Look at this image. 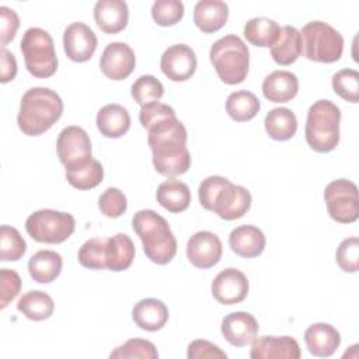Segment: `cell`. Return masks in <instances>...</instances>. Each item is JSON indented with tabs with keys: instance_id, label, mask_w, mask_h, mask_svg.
Returning <instances> with one entry per match:
<instances>
[{
	"instance_id": "obj_28",
	"label": "cell",
	"mask_w": 359,
	"mask_h": 359,
	"mask_svg": "<svg viewBox=\"0 0 359 359\" xmlns=\"http://www.w3.org/2000/svg\"><path fill=\"white\" fill-rule=\"evenodd\" d=\"M156 198L165 210L180 213L188 209L191 203V191L185 182L170 178L158 185Z\"/></svg>"
},
{
	"instance_id": "obj_17",
	"label": "cell",
	"mask_w": 359,
	"mask_h": 359,
	"mask_svg": "<svg viewBox=\"0 0 359 359\" xmlns=\"http://www.w3.org/2000/svg\"><path fill=\"white\" fill-rule=\"evenodd\" d=\"M300 356L297 341L289 335H265L251 342L250 358L252 359H299Z\"/></svg>"
},
{
	"instance_id": "obj_39",
	"label": "cell",
	"mask_w": 359,
	"mask_h": 359,
	"mask_svg": "<svg viewBox=\"0 0 359 359\" xmlns=\"http://www.w3.org/2000/svg\"><path fill=\"white\" fill-rule=\"evenodd\" d=\"M111 359H133V358H143V359H157L158 352L156 346L142 338H132L128 339L123 345L115 348L111 355Z\"/></svg>"
},
{
	"instance_id": "obj_10",
	"label": "cell",
	"mask_w": 359,
	"mask_h": 359,
	"mask_svg": "<svg viewBox=\"0 0 359 359\" xmlns=\"http://www.w3.org/2000/svg\"><path fill=\"white\" fill-rule=\"evenodd\" d=\"M328 215L338 223H353L359 217L358 187L345 178L331 181L324 191Z\"/></svg>"
},
{
	"instance_id": "obj_19",
	"label": "cell",
	"mask_w": 359,
	"mask_h": 359,
	"mask_svg": "<svg viewBox=\"0 0 359 359\" xmlns=\"http://www.w3.org/2000/svg\"><path fill=\"white\" fill-rule=\"evenodd\" d=\"M304 342L311 355L328 358L338 349L341 344V334L331 324L316 323L306 330Z\"/></svg>"
},
{
	"instance_id": "obj_7",
	"label": "cell",
	"mask_w": 359,
	"mask_h": 359,
	"mask_svg": "<svg viewBox=\"0 0 359 359\" xmlns=\"http://www.w3.org/2000/svg\"><path fill=\"white\" fill-rule=\"evenodd\" d=\"M302 53L320 63H334L344 52L342 35L324 21H310L300 31Z\"/></svg>"
},
{
	"instance_id": "obj_29",
	"label": "cell",
	"mask_w": 359,
	"mask_h": 359,
	"mask_svg": "<svg viewBox=\"0 0 359 359\" xmlns=\"http://www.w3.org/2000/svg\"><path fill=\"white\" fill-rule=\"evenodd\" d=\"M268 136L273 140H289L297 130V119L292 109L279 107L271 109L264 121Z\"/></svg>"
},
{
	"instance_id": "obj_38",
	"label": "cell",
	"mask_w": 359,
	"mask_h": 359,
	"mask_svg": "<svg viewBox=\"0 0 359 359\" xmlns=\"http://www.w3.org/2000/svg\"><path fill=\"white\" fill-rule=\"evenodd\" d=\"M332 90L342 100L359 102V73L355 69H342L332 76Z\"/></svg>"
},
{
	"instance_id": "obj_37",
	"label": "cell",
	"mask_w": 359,
	"mask_h": 359,
	"mask_svg": "<svg viewBox=\"0 0 359 359\" xmlns=\"http://www.w3.org/2000/svg\"><path fill=\"white\" fill-rule=\"evenodd\" d=\"M0 259L18 261L27 251V243L15 227L3 224L0 227Z\"/></svg>"
},
{
	"instance_id": "obj_41",
	"label": "cell",
	"mask_w": 359,
	"mask_h": 359,
	"mask_svg": "<svg viewBox=\"0 0 359 359\" xmlns=\"http://www.w3.org/2000/svg\"><path fill=\"white\" fill-rule=\"evenodd\" d=\"M98 208L107 217H119L126 212L128 201L123 192L115 187L107 188L98 198Z\"/></svg>"
},
{
	"instance_id": "obj_22",
	"label": "cell",
	"mask_w": 359,
	"mask_h": 359,
	"mask_svg": "<svg viewBox=\"0 0 359 359\" xmlns=\"http://www.w3.org/2000/svg\"><path fill=\"white\" fill-rule=\"evenodd\" d=\"M297 91L299 80L289 70H275L262 81V94L271 102H289Z\"/></svg>"
},
{
	"instance_id": "obj_16",
	"label": "cell",
	"mask_w": 359,
	"mask_h": 359,
	"mask_svg": "<svg viewBox=\"0 0 359 359\" xmlns=\"http://www.w3.org/2000/svg\"><path fill=\"white\" fill-rule=\"evenodd\" d=\"M223 254L220 238L212 231H198L187 243L188 261L201 269L215 266Z\"/></svg>"
},
{
	"instance_id": "obj_27",
	"label": "cell",
	"mask_w": 359,
	"mask_h": 359,
	"mask_svg": "<svg viewBox=\"0 0 359 359\" xmlns=\"http://www.w3.org/2000/svg\"><path fill=\"white\" fill-rule=\"evenodd\" d=\"M63 259L59 252L52 250H41L28 261V272L38 283H50L62 271Z\"/></svg>"
},
{
	"instance_id": "obj_21",
	"label": "cell",
	"mask_w": 359,
	"mask_h": 359,
	"mask_svg": "<svg viewBox=\"0 0 359 359\" xmlns=\"http://www.w3.org/2000/svg\"><path fill=\"white\" fill-rule=\"evenodd\" d=\"M266 240L261 229L251 224H243L231 230L229 245L233 252L243 258H255L265 248Z\"/></svg>"
},
{
	"instance_id": "obj_13",
	"label": "cell",
	"mask_w": 359,
	"mask_h": 359,
	"mask_svg": "<svg viewBox=\"0 0 359 359\" xmlns=\"http://www.w3.org/2000/svg\"><path fill=\"white\" fill-rule=\"evenodd\" d=\"M97 43L94 31L81 21L72 22L63 32L65 53L73 62L83 63L90 60L97 49Z\"/></svg>"
},
{
	"instance_id": "obj_18",
	"label": "cell",
	"mask_w": 359,
	"mask_h": 359,
	"mask_svg": "<svg viewBox=\"0 0 359 359\" xmlns=\"http://www.w3.org/2000/svg\"><path fill=\"white\" fill-rule=\"evenodd\" d=\"M222 334L233 346H245L258 335V323L255 317L247 311H236L227 314L222 321Z\"/></svg>"
},
{
	"instance_id": "obj_33",
	"label": "cell",
	"mask_w": 359,
	"mask_h": 359,
	"mask_svg": "<svg viewBox=\"0 0 359 359\" xmlns=\"http://www.w3.org/2000/svg\"><path fill=\"white\" fill-rule=\"evenodd\" d=\"M261 108L257 95L247 90L234 91L227 97L226 112L236 122H245L252 119Z\"/></svg>"
},
{
	"instance_id": "obj_6",
	"label": "cell",
	"mask_w": 359,
	"mask_h": 359,
	"mask_svg": "<svg viewBox=\"0 0 359 359\" xmlns=\"http://www.w3.org/2000/svg\"><path fill=\"white\" fill-rule=\"evenodd\" d=\"M209 57L223 83L234 86L243 83L247 77L250 50L240 36L230 34L217 39L210 46Z\"/></svg>"
},
{
	"instance_id": "obj_5",
	"label": "cell",
	"mask_w": 359,
	"mask_h": 359,
	"mask_svg": "<svg viewBox=\"0 0 359 359\" xmlns=\"http://www.w3.org/2000/svg\"><path fill=\"white\" fill-rule=\"evenodd\" d=\"M341 111L330 100L316 101L307 111L304 136L307 144L318 153L332 151L339 143Z\"/></svg>"
},
{
	"instance_id": "obj_35",
	"label": "cell",
	"mask_w": 359,
	"mask_h": 359,
	"mask_svg": "<svg viewBox=\"0 0 359 359\" xmlns=\"http://www.w3.org/2000/svg\"><path fill=\"white\" fill-rule=\"evenodd\" d=\"M77 259L81 266L88 269H107L108 262V237L107 238H90L77 252Z\"/></svg>"
},
{
	"instance_id": "obj_42",
	"label": "cell",
	"mask_w": 359,
	"mask_h": 359,
	"mask_svg": "<svg viewBox=\"0 0 359 359\" xmlns=\"http://www.w3.org/2000/svg\"><path fill=\"white\" fill-rule=\"evenodd\" d=\"M337 264L344 272H358L359 269V240L348 237L341 241L335 252Z\"/></svg>"
},
{
	"instance_id": "obj_40",
	"label": "cell",
	"mask_w": 359,
	"mask_h": 359,
	"mask_svg": "<svg viewBox=\"0 0 359 359\" xmlns=\"http://www.w3.org/2000/svg\"><path fill=\"white\" fill-rule=\"evenodd\" d=\"M151 17L157 25H174L184 17V4L180 0H156L151 6Z\"/></svg>"
},
{
	"instance_id": "obj_23",
	"label": "cell",
	"mask_w": 359,
	"mask_h": 359,
	"mask_svg": "<svg viewBox=\"0 0 359 359\" xmlns=\"http://www.w3.org/2000/svg\"><path fill=\"white\" fill-rule=\"evenodd\" d=\"M132 318L139 328L154 332L165 325L168 320V309L158 299H142L135 304L132 310Z\"/></svg>"
},
{
	"instance_id": "obj_12",
	"label": "cell",
	"mask_w": 359,
	"mask_h": 359,
	"mask_svg": "<svg viewBox=\"0 0 359 359\" xmlns=\"http://www.w3.org/2000/svg\"><path fill=\"white\" fill-rule=\"evenodd\" d=\"M248 289L250 283L247 276L236 268L220 271L210 285L213 297L224 306L241 303L247 297Z\"/></svg>"
},
{
	"instance_id": "obj_36",
	"label": "cell",
	"mask_w": 359,
	"mask_h": 359,
	"mask_svg": "<svg viewBox=\"0 0 359 359\" xmlns=\"http://www.w3.org/2000/svg\"><path fill=\"white\" fill-rule=\"evenodd\" d=\"M130 94L133 100L143 107L151 102H158L164 94V87L161 81L154 76L143 74L133 81Z\"/></svg>"
},
{
	"instance_id": "obj_4",
	"label": "cell",
	"mask_w": 359,
	"mask_h": 359,
	"mask_svg": "<svg viewBox=\"0 0 359 359\" xmlns=\"http://www.w3.org/2000/svg\"><path fill=\"white\" fill-rule=\"evenodd\" d=\"M132 227L139 236L146 257L157 264H168L177 252V240L168 222L151 209H142L132 217Z\"/></svg>"
},
{
	"instance_id": "obj_8",
	"label": "cell",
	"mask_w": 359,
	"mask_h": 359,
	"mask_svg": "<svg viewBox=\"0 0 359 359\" xmlns=\"http://www.w3.org/2000/svg\"><path fill=\"white\" fill-rule=\"evenodd\" d=\"M20 49L24 56L27 70L38 79H48L57 70L55 43L48 31L31 27L25 31Z\"/></svg>"
},
{
	"instance_id": "obj_44",
	"label": "cell",
	"mask_w": 359,
	"mask_h": 359,
	"mask_svg": "<svg viewBox=\"0 0 359 359\" xmlns=\"http://www.w3.org/2000/svg\"><path fill=\"white\" fill-rule=\"evenodd\" d=\"M20 27V18L17 13L6 6L0 7V43L4 48L14 39Z\"/></svg>"
},
{
	"instance_id": "obj_3",
	"label": "cell",
	"mask_w": 359,
	"mask_h": 359,
	"mask_svg": "<svg viewBox=\"0 0 359 359\" xmlns=\"http://www.w3.org/2000/svg\"><path fill=\"white\" fill-rule=\"evenodd\" d=\"M63 114L60 95L48 87H32L21 98L17 123L28 136H39L56 123Z\"/></svg>"
},
{
	"instance_id": "obj_11",
	"label": "cell",
	"mask_w": 359,
	"mask_h": 359,
	"mask_svg": "<svg viewBox=\"0 0 359 359\" xmlns=\"http://www.w3.org/2000/svg\"><path fill=\"white\" fill-rule=\"evenodd\" d=\"M56 150L66 170L81 167L93 160L90 136L83 128L76 125L66 126L60 130L56 140Z\"/></svg>"
},
{
	"instance_id": "obj_26",
	"label": "cell",
	"mask_w": 359,
	"mask_h": 359,
	"mask_svg": "<svg viewBox=\"0 0 359 359\" xmlns=\"http://www.w3.org/2000/svg\"><path fill=\"white\" fill-rule=\"evenodd\" d=\"M302 55L300 31L292 25L280 27L276 41L271 46V56L275 63L287 66Z\"/></svg>"
},
{
	"instance_id": "obj_24",
	"label": "cell",
	"mask_w": 359,
	"mask_h": 359,
	"mask_svg": "<svg viewBox=\"0 0 359 359\" xmlns=\"http://www.w3.org/2000/svg\"><path fill=\"white\" fill-rule=\"evenodd\" d=\"M229 18V7L220 0H201L194 7V22L205 34L219 31Z\"/></svg>"
},
{
	"instance_id": "obj_15",
	"label": "cell",
	"mask_w": 359,
	"mask_h": 359,
	"mask_svg": "<svg viewBox=\"0 0 359 359\" xmlns=\"http://www.w3.org/2000/svg\"><path fill=\"white\" fill-rule=\"evenodd\" d=\"M196 55L194 49L185 43H175L164 50L160 59L161 72L172 81H185L191 79L196 70Z\"/></svg>"
},
{
	"instance_id": "obj_25",
	"label": "cell",
	"mask_w": 359,
	"mask_h": 359,
	"mask_svg": "<svg viewBox=\"0 0 359 359\" xmlns=\"http://www.w3.org/2000/svg\"><path fill=\"white\" fill-rule=\"evenodd\" d=\"M95 123L102 136L118 139L129 130L130 115L128 109L119 104H107L98 111Z\"/></svg>"
},
{
	"instance_id": "obj_34",
	"label": "cell",
	"mask_w": 359,
	"mask_h": 359,
	"mask_svg": "<svg viewBox=\"0 0 359 359\" xmlns=\"http://www.w3.org/2000/svg\"><path fill=\"white\" fill-rule=\"evenodd\" d=\"M65 175L67 182L73 188L86 191V189H93L101 184L104 178V168L98 160L93 158L90 163L81 167L66 170Z\"/></svg>"
},
{
	"instance_id": "obj_14",
	"label": "cell",
	"mask_w": 359,
	"mask_h": 359,
	"mask_svg": "<svg viewBox=\"0 0 359 359\" xmlns=\"http://www.w3.org/2000/svg\"><path fill=\"white\" fill-rule=\"evenodd\" d=\"M136 56L133 49L125 42H111L105 46L100 57V69L111 80H123L135 69Z\"/></svg>"
},
{
	"instance_id": "obj_2",
	"label": "cell",
	"mask_w": 359,
	"mask_h": 359,
	"mask_svg": "<svg viewBox=\"0 0 359 359\" xmlns=\"http://www.w3.org/2000/svg\"><path fill=\"white\" fill-rule=\"evenodd\" d=\"M201 205L215 212L220 219L236 220L251 208V194L241 185H234L222 175H210L202 180L198 188Z\"/></svg>"
},
{
	"instance_id": "obj_31",
	"label": "cell",
	"mask_w": 359,
	"mask_h": 359,
	"mask_svg": "<svg viewBox=\"0 0 359 359\" xmlns=\"http://www.w3.org/2000/svg\"><path fill=\"white\" fill-rule=\"evenodd\" d=\"M18 311L32 321H42L52 316L55 304L52 297L42 290H29L17 303Z\"/></svg>"
},
{
	"instance_id": "obj_46",
	"label": "cell",
	"mask_w": 359,
	"mask_h": 359,
	"mask_svg": "<svg viewBox=\"0 0 359 359\" xmlns=\"http://www.w3.org/2000/svg\"><path fill=\"white\" fill-rule=\"evenodd\" d=\"M0 62H1L0 81L1 83H8L17 74V60H15L14 55L10 50H7L6 48H1L0 49Z\"/></svg>"
},
{
	"instance_id": "obj_45",
	"label": "cell",
	"mask_w": 359,
	"mask_h": 359,
	"mask_svg": "<svg viewBox=\"0 0 359 359\" xmlns=\"http://www.w3.org/2000/svg\"><path fill=\"white\" fill-rule=\"evenodd\" d=\"M187 356L189 359H203V358H220L226 359L227 355L217 345L206 341V339H195L188 345Z\"/></svg>"
},
{
	"instance_id": "obj_32",
	"label": "cell",
	"mask_w": 359,
	"mask_h": 359,
	"mask_svg": "<svg viewBox=\"0 0 359 359\" xmlns=\"http://www.w3.org/2000/svg\"><path fill=\"white\" fill-rule=\"evenodd\" d=\"M280 31L279 24L275 20L266 17H255L245 22L244 36L251 45L266 48L272 46Z\"/></svg>"
},
{
	"instance_id": "obj_1",
	"label": "cell",
	"mask_w": 359,
	"mask_h": 359,
	"mask_svg": "<svg viewBox=\"0 0 359 359\" xmlns=\"http://www.w3.org/2000/svg\"><path fill=\"white\" fill-rule=\"evenodd\" d=\"M139 121L147 130V143L153 153L156 171L165 177L187 172L191 167V154L187 149L188 133L174 108L163 102L143 105Z\"/></svg>"
},
{
	"instance_id": "obj_30",
	"label": "cell",
	"mask_w": 359,
	"mask_h": 359,
	"mask_svg": "<svg viewBox=\"0 0 359 359\" xmlns=\"http://www.w3.org/2000/svg\"><path fill=\"white\" fill-rule=\"evenodd\" d=\"M135 258V244L125 233L108 237V262L107 269L121 272L128 269Z\"/></svg>"
},
{
	"instance_id": "obj_20",
	"label": "cell",
	"mask_w": 359,
	"mask_h": 359,
	"mask_svg": "<svg viewBox=\"0 0 359 359\" xmlns=\"http://www.w3.org/2000/svg\"><path fill=\"white\" fill-rule=\"evenodd\" d=\"M94 20L105 34H118L128 25V4L123 0H100L94 6Z\"/></svg>"
},
{
	"instance_id": "obj_43",
	"label": "cell",
	"mask_w": 359,
	"mask_h": 359,
	"mask_svg": "<svg viewBox=\"0 0 359 359\" xmlns=\"http://www.w3.org/2000/svg\"><path fill=\"white\" fill-rule=\"evenodd\" d=\"M0 283H1V293H0V307L6 309L11 300L17 297L21 289V278L20 275L8 268L0 269Z\"/></svg>"
},
{
	"instance_id": "obj_9",
	"label": "cell",
	"mask_w": 359,
	"mask_h": 359,
	"mask_svg": "<svg viewBox=\"0 0 359 359\" xmlns=\"http://www.w3.org/2000/svg\"><path fill=\"white\" fill-rule=\"evenodd\" d=\"M76 220L67 212L41 209L31 213L25 220V230L32 240L46 244L66 241L74 231Z\"/></svg>"
}]
</instances>
